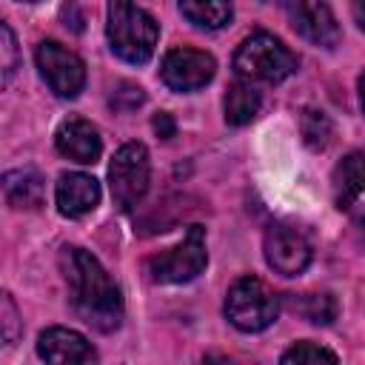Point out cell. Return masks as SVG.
I'll use <instances>...</instances> for the list:
<instances>
[{"instance_id":"17","label":"cell","mask_w":365,"mask_h":365,"mask_svg":"<svg viewBox=\"0 0 365 365\" xmlns=\"http://www.w3.org/2000/svg\"><path fill=\"white\" fill-rule=\"evenodd\" d=\"M259 106H262L259 91H257L251 83L240 80V83H234V86L228 88V94H225V103H222V108H225V123H228V125H245V123H251V120L257 117Z\"/></svg>"},{"instance_id":"1","label":"cell","mask_w":365,"mask_h":365,"mask_svg":"<svg viewBox=\"0 0 365 365\" xmlns=\"http://www.w3.org/2000/svg\"><path fill=\"white\" fill-rule=\"evenodd\" d=\"M60 271L68 288V302L74 314L91 325L94 331L111 334L120 328L125 305L123 294L108 277V271L100 265V259L77 245H66L60 251Z\"/></svg>"},{"instance_id":"16","label":"cell","mask_w":365,"mask_h":365,"mask_svg":"<svg viewBox=\"0 0 365 365\" xmlns=\"http://www.w3.org/2000/svg\"><path fill=\"white\" fill-rule=\"evenodd\" d=\"M180 11L197 29L217 31L231 23L234 6H231V0H180Z\"/></svg>"},{"instance_id":"6","label":"cell","mask_w":365,"mask_h":365,"mask_svg":"<svg viewBox=\"0 0 365 365\" xmlns=\"http://www.w3.org/2000/svg\"><path fill=\"white\" fill-rule=\"evenodd\" d=\"M151 180V163L148 148L143 143H125L117 148L111 165H108V185L111 197L123 211H131L148 191Z\"/></svg>"},{"instance_id":"14","label":"cell","mask_w":365,"mask_h":365,"mask_svg":"<svg viewBox=\"0 0 365 365\" xmlns=\"http://www.w3.org/2000/svg\"><path fill=\"white\" fill-rule=\"evenodd\" d=\"M0 188L9 200V205L23 208V211H37L46 200V180L34 165L6 171L0 177Z\"/></svg>"},{"instance_id":"8","label":"cell","mask_w":365,"mask_h":365,"mask_svg":"<svg viewBox=\"0 0 365 365\" xmlns=\"http://www.w3.org/2000/svg\"><path fill=\"white\" fill-rule=\"evenodd\" d=\"M214 71H217L214 57L208 51H200V48H171L160 66L163 83L171 91H182V94L208 86Z\"/></svg>"},{"instance_id":"23","label":"cell","mask_w":365,"mask_h":365,"mask_svg":"<svg viewBox=\"0 0 365 365\" xmlns=\"http://www.w3.org/2000/svg\"><path fill=\"white\" fill-rule=\"evenodd\" d=\"M143 100H145V94H143L140 86H134V83H120V86L111 91L108 106H111L114 111H134L137 106H143Z\"/></svg>"},{"instance_id":"26","label":"cell","mask_w":365,"mask_h":365,"mask_svg":"<svg viewBox=\"0 0 365 365\" xmlns=\"http://www.w3.org/2000/svg\"><path fill=\"white\" fill-rule=\"evenodd\" d=\"M23 3H37V0H23Z\"/></svg>"},{"instance_id":"20","label":"cell","mask_w":365,"mask_h":365,"mask_svg":"<svg viewBox=\"0 0 365 365\" xmlns=\"http://www.w3.org/2000/svg\"><path fill=\"white\" fill-rule=\"evenodd\" d=\"M17 68H20V48L14 31L0 20V91L14 80Z\"/></svg>"},{"instance_id":"19","label":"cell","mask_w":365,"mask_h":365,"mask_svg":"<svg viewBox=\"0 0 365 365\" xmlns=\"http://www.w3.org/2000/svg\"><path fill=\"white\" fill-rule=\"evenodd\" d=\"M299 128H302V140L308 148L319 151L331 143V134H334V125L328 120L325 111H317V108H305L302 111V120H299Z\"/></svg>"},{"instance_id":"7","label":"cell","mask_w":365,"mask_h":365,"mask_svg":"<svg viewBox=\"0 0 365 365\" xmlns=\"http://www.w3.org/2000/svg\"><path fill=\"white\" fill-rule=\"evenodd\" d=\"M34 60H37V68H40L43 80L48 83V88L57 97L71 100V97H77L83 91V86H86V66L66 46H60L54 40H43V43H37Z\"/></svg>"},{"instance_id":"3","label":"cell","mask_w":365,"mask_h":365,"mask_svg":"<svg viewBox=\"0 0 365 365\" xmlns=\"http://www.w3.org/2000/svg\"><path fill=\"white\" fill-rule=\"evenodd\" d=\"M234 71L245 83L277 86L297 71V57L279 37L268 31H254L251 37L240 43L234 54Z\"/></svg>"},{"instance_id":"4","label":"cell","mask_w":365,"mask_h":365,"mask_svg":"<svg viewBox=\"0 0 365 365\" xmlns=\"http://www.w3.org/2000/svg\"><path fill=\"white\" fill-rule=\"evenodd\" d=\"M279 314V297L257 277H240L225 297V319L245 334L265 331Z\"/></svg>"},{"instance_id":"10","label":"cell","mask_w":365,"mask_h":365,"mask_svg":"<svg viewBox=\"0 0 365 365\" xmlns=\"http://www.w3.org/2000/svg\"><path fill=\"white\" fill-rule=\"evenodd\" d=\"M262 251H265V262L282 277H297L311 262V242L291 225H271Z\"/></svg>"},{"instance_id":"24","label":"cell","mask_w":365,"mask_h":365,"mask_svg":"<svg viewBox=\"0 0 365 365\" xmlns=\"http://www.w3.org/2000/svg\"><path fill=\"white\" fill-rule=\"evenodd\" d=\"M154 131H157V137H163V140H171L174 134H177V125H174V117L171 114H165V111H160L157 117H154Z\"/></svg>"},{"instance_id":"9","label":"cell","mask_w":365,"mask_h":365,"mask_svg":"<svg viewBox=\"0 0 365 365\" xmlns=\"http://www.w3.org/2000/svg\"><path fill=\"white\" fill-rule=\"evenodd\" d=\"M282 6L294 31L308 43L322 48H334L339 43V23L325 0H282Z\"/></svg>"},{"instance_id":"11","label":"cell","mask_w":365,"mask_h":365,"mask_svg":"<svg viewBox=\"0 0 365 365\" xmlns=\"http://www.w3.org/2000/svg\"><path fill=\"white\" fill-rule=\"evenodd\" d=\"M54 143H57V151L63 157H68V160H74L80 165H91L103 154V140H100L97 125H91L83 117L63 120L57 134H54Z\"/></svg>"},{"instance_id":"22","label":"cell","mask_w":365,"mask_h":365,"mask_svg":"<svg viewBox=\"0 0 365 365\" xmlns=\"http://www.w3.org/2000/svg\"><path fill=\"white\" fill-rule=\"evenodd\" d=\"M20 334H23L20 311H17L14 299H11L6 291H0V345H3V348L14 345V342L20 339Z\"/></svg>"},{"instance_id":"18","label":"cell","mask_w":365,"mask_h":365,"mask_svg":"<svg viewBox=\"0 0 365 365\" xmlns=\"http://www.w3.org/2000/svg\"><path fill=\"white\" fill-rule=\"evenodd\" d=\"M291 305L314 325H331L336 319V299L331 294H299Z\"/></svg>"},{"instance_id":"13","label":"cell","mask_w":365,"mask_h":365,"mask_svg":"<svg viewBox=\"0 0 365 365\" xmlns=\"http://www.w3.org/2000/svg\"><path fill=\"white\" fill-rule=\"evenodd\" d=\"M57 208L63 217H83L97 208L100 202V182L83 171H68L57 180L54 188Z\"/></svg>"},{"instance_id":"12","label":"cell","mask_w":365,"mask_h":365,"mask_svg":"<svg viewBox=\"0 0 365 365\" xmlns=\"http://www.w3.org/2000/svg\"><path fill=\"white\" fill-rule=\"evenodd\" d=\"M37 354L46 362H94L97 351L91 348V342L74 331V328H46L37 339Z\"/></svg>"},{"instance_id":"15","label":"cell","mask_w":365,"mask_h":365,"mask_svg":"<svg viewBox=\"0 0 365 365\" xmlns=\"http://www.w3.org/2000/svg\"><path fill=\"white\" fill-rule=\"evenodd\" d=\"M362 188H365V174H362V154L351 151L336 168H334V200L342 211H351L359 220L362 211Z\"/></svg>"},{"instance_id":"21","label":"cell","mask_w":365,"mask_h":365,"mask_svg":"<svg viewBox=\"0 0 365 365\" xmlns=\"http://www.w3.org/2000/svg\"><path fill=\"white\" fill-rule=\"evenodd\" d=\"M282 365H308V362H331V365H336L339 362V356L334 354V351H328V348H322V345H317V342H311V339H302V342H297V345H291L282 356Z\"/></svg>"},{"instance_id":"2","label":"cell","mask_w":365,"mask_h":365,"mask_svg":"<svg viewBox=\"0 0 365 365\" xmlns=\"http://www.w3.org/2000/svg\"><path fill=\"white\" fill-rule=\"evenodd\" d=\"M111 51L134 66H143L151 60L160 26L157 20L143 11L134 0H108V26H106Z\"/></svg>"},{"instance_id":"25","label":"cell","mask_w":365,"mask_h":365,"mask_svg":"<svg viewBox=\"0 0 365 365\" xmlns=\"http://www.w3.org/2000/svg\"><path fill=\"white\" fill-rule=\"evenodd\" d=\"M354 20H356V26H359V29L365 26V14H362V0H354Z\"/></svg>"},{"instance_id":"5","label":"cell","mask_w":365,"mask_h":365,"mask_svg":"<svg viewBox=\"0 0 365 365\" xmlns=\"http://www.w3.org/2000/svg\"><path fill=\"white\" fill-rule=\"evenodd\" d=\"M208 262V251H205V228L202 225H188V231L182 234V240L154 257L145 259V271L151 277V282H165V285H177V282H188L197 274H202Z\"/></svg>"}]
</instances>
